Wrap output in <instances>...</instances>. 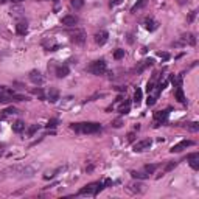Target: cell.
Here are the masks:
<instances>
[{
    "label": "cell",
    "instance_id": "19",
    "mask_svg": "<svg viewBox=\"0 0 199 199\" xmlns=\"http://www.w3.org/2000/svg\"><path fill=\"white\" fill-rule=\"evenodd\" d=\"M129 111H131V101H129V100H126V101H124V103L118 107V112L121 114V115H124V114H128Z\"/></svg>",
    "mask_w": 199,
    "mask_h": 199
},
{
    "label": "cell",
    "instance_id": "15",
    "mask_svg": "<svg viewBox=\"0 0 199 199\" xmlns=\"http://www.w3.org/2000/svg\"><path fill=\"white\" fill-rule=\"evenodd\" d=\"M69 72H70V70H69L67 65H59V67L56 69V76H58V78H65V76L69 75Z\"/></svg>",
    "mask_w": 199,
    "mask_h": 199
},
{
    "label": "cell",
    "instance_id": "32",
    "mask_svg": "<svg viewBox=\"0 0 199 199\" xmlns=\"http://www.w3.org/2000/svg\"><path fill=\"white\" fill-rule=\"evenodd\" d=\"M156 170H157V165H146V166H145V171H146L148 174H153Z\"/></svg>",
    "mask_w": 199,
    "mask_h": 199
},
{
    "label": "cell",
    "instance_id": "30",
    "mask_svg": "<svg viewBox=\"0 0 199 199\" xmlns=\"http://www.w3.org/2000/svg\"><path fill=\"white\" fill-rule=\"evenodd\" d=\"M58 123H59V121H58V118H51L48 123H47V128H48V129H50V128H51V129H55V128L58 126Z\"/></svg>",
    "mask_w": 199,
    "mask_h": 199
},
{
    "label": "cell",
    "instance_id": "38",
    "mask_svg": "<svg viewBox=\"0 0 199 199\" xmlns=\"http://www.w3.org/2000/svg\"><path fill=\"white\" fill-rule=\"evenodd\" d=\"M195 16H196V11H193V13L190 14V17H188V22H193V19H195Z\"/></svg>",
    "mask_w": 199,
    "mask_h": 199
},
{
    "label": "cell",
    "instance_id": "6",
    "mask_svg": "<svg viewBox=\"0 0 199 199\" xmlns=\"http://www.w3.org/2000/svg\"><path fill=\"white\" fill-rule=\"evenodd\" d=\"M193 145V142L191 140H181L179 143H176L174 146H171V153H181V151H184V149H187L188 146H191Z\"/></svg>",
    "mask_w": 199,
    "mask_h": 199
},
{
    "label": "cell",
    "instance_id": "18",
    "mask_svg": "<svg viewBox=\"0 0 199 199\" xmlns=\"http://www.w3.org/2000/svg\"><path fill=\"white\" fill-rule=\"evenodd\" d=\"M13 131H14L16 134L24 132V131H25V123H24V121H20V120H17V121L13 124Z\"/></svg>",
    "mask_w": 199,
    "mask_h": 199
},
{
    "label": "cell",
    "instance_id": "13",
    "mask_svg": "<svg viewBox=\"0 0 199 199\" xmlns=\"http://www.w3.org/2000/svg\"><path fill=\"white\" fill-rule=\"evenodd\" d=\"M143 25H145V28H146L148 31H156V30H157V27H159V24H157L154 19H151V17H149V19H146Z\"/></svg>",
    "mask_w": 199,
    "mask_h": 199
},
{
    "label": "cell",
    "instance_id": "28",
    "mask_svg": "<svg viewBox=\"0 0 199 199\" xmlns=\"http://www.w3.org/2000/svg\"><path fill=\"white\" fill-rule=\"evenodd\" d=\"M39 129H40V126H39V124H33V126H30V128H28L27 134H28V135L31 137V135H34V134H36V132H38Z\"/></svg>",
    "mask_w": 199,
    "mask_h": 199
},
{
    "label": "cell",
    "instance_id": "12",
    "mask_svg": "<svg viewBox=\"0 0 199 199\" xmlns=\"http://www.w3.org/2000/svg\"><path fill=\"white\" fill-rule=\"evenodd\" d=\"M16 33L19 34V36H25L27 33H28V24L27 22H19L17 25H16Z\"/></svg>",
    "mask_w": 199,
    "mask_h": 199
},
{
    "label": "cell",
    "instance_id": "41",
    "mask_svg": "<svg viewBox=\"0 0 199 199\" xmlns=\"http://www.w3.org/2000/svg\"><path fill=\"white\" fill-rule=\"evenodd\" d=\"M11 2H14V3H20V2H24V0H11Z\"/></svg>",
    "mask_w": 199,
    "mask_h": 199
},
{
    "label": "cell",
    "instance_id": "23",
    "mask_svg": "<svg viewBox=\"0 0 199 199\" xmlns=\"http://www.w3.org/2000/svg\"><path fill=\"white\" fill-rule=\"evenodd\" d=\"M146 3H148V0H139V2H137V3H135V5L131 8V13H135V11H139V9H140V8H143Z\"/></svg>",
    "mask_w": 199,
    "mask_h": 199
},
{
    "label": "cell",
    "instance_id": "20",
    "mask_svg": "<svg viewBox=\"0 0 199 199\" xmlns=\"http://www.w3.org/2000/svg\"><path fill=\"white\" fill-rule=\"evenodd\" d=\"M143 187H145L143 184H139V182H137V184H131V185H129V190L134 191V193H142V191L145 190Z\"/></svg>",
    "mask_w": 199,
    "mask_h": 199
},
{
    "label": "cell",
    "instance_id": "16",
    "mask_svg": "<svg viewBox=\"0 0 199 199\" xmlns=\"http://www.w3.org/2000/svg\"><path fill=\"white\" fill-rule=\"evenodd\" d=\"M153 64H154V59H151V58H149V59H145V61H143V62L139 65V69H137V73H142V72H143L146 67H151Z\"/></svg>",
    "mask_w": 199,
    "mask_h": 199
},
{
    "label": "cell",
    "instance_id": "17",
    "mask_svg": "<svg viewBox=\"0 0 199 199\" xmlns=\"http://www.w3.org/2000/svg\"><path fill=\"white\" fill-rule=\"evenodd\" d=\"M176 98H177V101H179V103H182V104H185V103H187V98H185L184 90H182V87H181V86H179V87H176Z\"/></svg>",
    "mask_w": 199,
    "mask_h": 199
},
{
    "label": "cell",
    "instance_id": "35",
    "mask_svg": "<svg viewBox=\"0 0 199 199\" xmlns=\"http://www.w3.org/2000/svg\"><path fill=\"white\" fill-rule=\"evenodd\" d=\"M159 56L162 58V59H165V61H166V59H170V55H168V53H165V51H163V53L160 51V53H159Z\"/></svg>",
    "mask_w": 199,
    "mask_h": 199
},
{
    "label": "cell",
    "instance_id": "31",
    "mask_svg": "<svg viewBox=\"0 0 199 199\" xmlns=\"http://www.w3.org/2000/svg\"><path fill=\"white\" fill-rule=\"evenodd\" d=\"M156 101H157V98H156L154 95H151V93H149V97H148V100H146V104H148V106H154V104H156Z\"/></svg>",
    "mask_w": 199,
    "mask_h": 199
},
{
    "label": "cell",
    "instance_id": "3",
    "mask_svg": "<svg viewBox=\"0 0 199 199\" xmlns=\"http://www.w3.org/2000/svg\"><path fill=\"white\" fill-rule=\"evenodd\" d=\"M106 62L103 61V59H98V61H93L92 64H90V67H89V72L90 73H93V75H103L104 72H106Z\"/></svg>",
    "mask_w": 199,
    "mask_h": 199
},
{
    "label": "cell",
    "instance_id": "33",
    "mask_svg": "<svg viewBox=\"0 0 199 199\" xmlns=\"http://www.w3.org/2000/svg\"><path fill=\"white\" fill-rule=\"evenodd\" d=\"M123 56H124V50H115V51H114V58H115V59H121V58H123Z\"/></svg>",
    "mask_w": 199,
    "mask_h": 199
},
{
    "label": "cell",
    "instance_id": "8",
    "mask_svg": "<svg viewBox=\"0 0 199 199\" xmlns=\"http://www.w3.org/2000/svg\"><path fill=\"white\" fill-rule=\"evenodd\" d=\"M109 39V33L106 31V30H101V31H98L97 34H95V42L98 44V45H104L106 42Z\"/></svg>",
    "mask_w": 199,
    "mask_h": 199
},
{
    "label": "cell",
    "instance_id": "14",
    "mask_svg": "<svg viewBox=\"0 0 199 199\" xmlns=\"http://www.w3.org/2000/svg\"><path fill=\"white\" fill-rule=\"evenodd\" d=\"M47 98H48L50 103H56V101L59 100V92H58V89H50Z\"/></svg>",
    "mask_w": 199,
    "mask_h": 199
},
{
    "label": "cell",
    "instance_id": "5",
    "mask_svg": "<svg viewBox=\"0 0 199 199\" xmlns=\"http://www.w3.org/2000/svg\"><path fill=\"white\" fill-rule=\"evenodd\" d=\"M151 145H153L151 139H145V140H140V142H137V143L134 145V151H135V153H142V151H146V149H149V148H151Z\"/></svg>",
    "mask_w": 199,
    "mask_h": 199
},
{
    "label": "cell",
    "instance_id": "1",
    "mask_svg": "<svg viewBox=\"0 0 199 199\" xmlns=\"http://www.w3.org/2000/svg\"><path fill=\"white\" fill-rule=\"evenodd\" d=\"M70 129L78 134H97L101 131L100 123H73L70 124Z\"/></svg>",
    "mask_w": 199,
    "mask_h": 199
},
{
    "label": "cell",
    "instance_id": "40",
    "mask_svg": "<svg viewBox=\"0 0 199 199\" xmlns=\"http://www.w3.org/2000/svg\"><path fill=\"white\" fill-rule=\"evenodd\" d=\"M120 3H121V0H112L111 2V5H120Z\"/></svg>",
    "mask_w": 199,
    "mask_h": 199
},
{
    "label": "cell",
    "instance_id": "37",
    "mask_svg": "<svg viewBox=\"0 0 199 199\" xmlns=\"http://www.w3.org/2000/svg\"><path fill=\"white\" fill-rule=\"evenodd\" d=\"M103 184H104V187H111V185H112V184H114V182H112V181H111V179H106V181H104V182H103Z\"/></svg>",
    "mask_w": 199,
    "mask_h": 199
},
{
    "label": "cell",
    "instance_id": "4",
    "mask_svg": "<svg viewBox=\"0 0 199 199\" xmlns=\"http://www.w3.org/2000/svg\"><path fill=\"white\" fill-rule=\"evenodd\" d=\"M69 34H70V39L72 42H75V44H84L86 42V33L82 31V30H78V28H75V30H70L69 31Z\"/></svg>",
    "mask_w": 199,
    "mask_h": 199
},
{
    "label": "cell",
    "instance_id": "2",
    "mask_svg": "<svg viewBox=\"0 0 199 199\" xmlns=\"http://www.w3.org/2000/svg\"><path fill=\"white\" fill-rule=\"evenodd\" d=\"M103 188H104V184H103V182H92V184H89V185L82 187L80 191H78V195H80V196H82V195L97 196V195H98Z\"/></svg>",
    "mask_w": 199,
    "mask_h": 199
},
{
    "label": "cell",
    "instance_id": "39",
    "mask_svg": "<svg viewBox=\"0 0 199 199\" xmlns=\"http://www.w3.org/2000/svg\"><path fill=\"white\" fill-rule=\"evenodd\" d=\"M128 140H129V142H132V140H134V132H131V134L128 135Z\"/></svg>",
    "mask_w": 199,
    "mask_h": 199
},
{
    "label": "cell",
    "instance_id": "21",
    "mask_svg": "<svg viewBox=\"0 0 199 199\" xmlns=\"http://www.w3.org/2000/svg\"><path fill=\"white\" fill-rule=\"evenodd\" d=\"M142 97H143V92H142V89H135V93H134V103H135L137 106L142 103Z\"/></svg>",
    "mask_w": 199,
    "mask_h": 199
},
{
    "label": "cell",
    "instance_id": "25",
    "mask_svg": "<svg viewBox=\"0 0 199 199\" xmlns=\"http://www.w3.org/2000/svg\"><path fill=\"white\" fill-rule=\"evenodd\" d=\"M19 111L16 109V107H8V109H5L3 111V114H2V118H5V117H8V115H14V114H17Z\"/></svg>",
    "mask_w": 199,
    "mask_h": 199
},
{
    "label": "cell",
    "instance_id": "42",
    "mask_svg": "<svg viewBox=\"0 0 199 199\" xmlns=\"http://www.w3.org/2000/svg\"><path fill=\"white\" fill-rule=\"evenodd\" d=\"M5 2H8V0H0V3H5Z\"/></svg>",
    "mask_w": 199,
    "mask_h": 199
},
{
    "label": "cell",
    "instance_id": "34",
    "mask_svg": "<svg viewBox=\"0 0 199 199\" xmlns=\"http://www.w3.org/2000/svg\"><path fill=\"white\" fill-rule=\"evenodd\" d=\"M33 93H34V95H38L40 100H44V98H45V97H44V92H42V89H33Z\"/></svg>",
    "mask_w": 199,
    "mask_h": 199
},
{
    "label": "cell",
    "instance_id": "24",
    "mask_svg": "<svg viewBox=\"0 0 199 199\" xmlns=\"http://www.w3.org/2000/svg\"><path fill=\"white\" fill-rule=\"evenodd\" d=\"M182 40H184V42H188L190 45H195V44H196V39H195V36H193L191 33H188V34H184Z\"/></svg>",
    "mask_w": 199,
    "mask_h": 199
},
{
    "label": "cell",
    "instance_id": "29",
    "mask_svg": "<svg viewBox=\"0 0 199 199\" xmlns=\"http://www.w3.org/2000/svg\"><path fill=\"white\" fill-rule=\"evenodd\" d=\"M187 129H188V131H191V132H198V131H199V123H196V121L188 123V124H187Z\"/></svg>",
    "mask_w": 199,
    "mask_h": 199
},
{
    "label": "cell",
    "instance_id": "9",
    "mask_svg": "<svg viewBox=\"0 0 199 199\" xmlns=\"http://www.w3.org/2000/svg\"><path fill=\"white\" fill-rule=\"evenodd\" d=\"M187 160H188V163H190V166L193 168V170H199V153H191V154H188L187 156Z\"/></svg>",
    "mask_w": 199,
    "mask_h": 199
},
{
    "label": "cell",
    "instance_id": "22",
    "mask_svg": "<svg viewBox=\"0 0 199 199\" xmlns=\"http://www.w3.org/2000/svg\"><path fill=\"white\" fill-rule=\"evenodd\" d=\"M131 176L134 177V179H148L149 177V174L145 171V173H139V171H131Z\"/></svg>",
    "mask_w": 199,
    "mask_h": 199
},
{
    "label": "cell",
    "instance_id": "36",
    "mask_svg": "<svg viewBox=\"0 0 199 199\" xmlns=\"http://www.w3.org/2000/svg\"><path fill=\"white\" fill-rule=\"evenodd\" d=\"M112 126H114V128H120V126H121V120H115V121H114V123H112Z\"/></svg>",
    "mask_w": 199,
    "mask_h": 199
},
{
    "label": "cell",
    "instance_id": "7",
    "mask_svg": "<svg viewBox=\"0 0 199 199\" xmlns=\"http://www.w3.org/2000/svg\"><path fill=\"white\" fill-rule=\"evenodd\" d=\"M170 115V109H165V111H157L154 112V120H156V126H160L163 121H166Z\"/></svg>",
    "mask_w": 199,
    "mask_h": 199
},
{
    "label": "cell",
    "instance_id": "10",
    "mask_svg": "<svg viewBox=\"0 0 199 199\" xmlns=\"http://www.w3.org/2000/svg\"><path fill=\"white\" fill-rule=\"evenodd\" d=\"M30 81L40 86V84L44 82V76H42V73H40L39 70H31V72H30Z\"/></svg>",
    "mask_w": 199,
    "mask_h": 199
},
{
    "label": "cell",
    "instance_id": "11",
    "mask_svg": "<svg viewBox=\"0 0 199 199\" xmlns=\"http://www.w3.org/2000/svg\"><path fill=\"white\" fill-rule=\"evenodd\" d=\"M62 25H67V27H75L78 24V17L76 16H64L62 17Z\"/></svg>",
    "mask_w": 199,
    "mask_h": 199
},
{
    "label": "cell",
    "instance_id": "26",
    "mask_svg": "<svg viewBox=\"0 0 199 199\" xmlns=\"http://www.w3.org/2000/svg\"><path fill=\"white\" fill-rule=\"evenodd\" d=\"M177 166V162L176 160H173V162H170V163H166L165 165V168H163V173H170L171 170H174Z\"/></svg>",
    "mask_w": 199,
    "mask_h": 199
},
{
    "label": "cell",
    "instance_id": "27",
    "mask_svg": "<svg viewBox=\"0 0 199 199\" xmlns=\"http://www.w3.org/2000/svg\"><path fill=\"white\" fill-rule=\"evenodd\" d=\"M70 5L75 8V9H81L84 6V0H70Z\"/></svg>",
    "mask_w": 199,
    "mask_h": 199
}]
</instances>
